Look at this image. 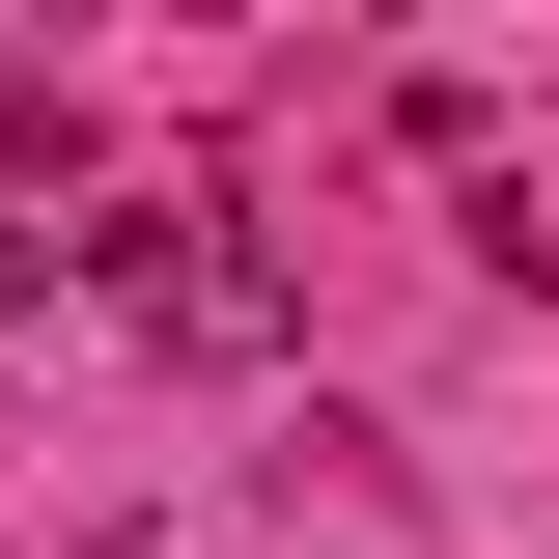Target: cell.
<instances>
[{
	"label": "cell",
	"mask_w": 559,
	"mask_h": 559,
	"mask_svg": "<svg viewBox=\"0 0 559 559\" xmlns=\"http://www.w3.org/2000/svg\"><path fill=\"white\" fill-rule=\"evenodd\" d=\"M57 280H84V224H0V308H57Z\"/></svg>",
	"instance_id": "2"
},
{
	"label": "cell",
	"mask_w": 559,
	"mask_h": 559,
	"mask_svg": "<svg viewBox=\"0 0 559 559\" xmlns=\"http://www.w3.org/2000/svg\"><path fill=\"white\" fill-rule=\"evenodd\" d=\"M84 280H140V336H197V364L280 336V252H252V224H197V197H168V224H84Z\"/></svg>",
	"instance_id": "1"
}]
</instances>
